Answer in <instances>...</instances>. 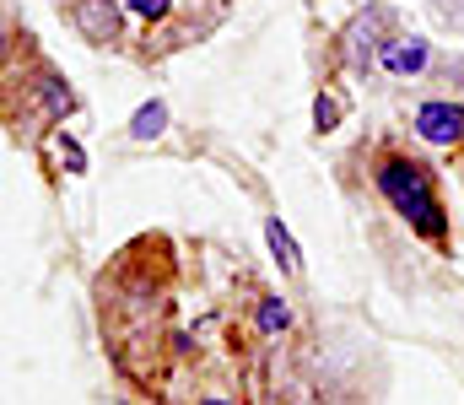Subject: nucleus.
Here are the masks:
<instances>
[{"mask_svg":"<svg viewBox=\"0 0 464 405\" xmlns=\"http://www.w3.org/2000/svg\"><path fill=\"white\" fill-rule=\"evenodd\" d=\"M378 189L389 195V206L427 238H443V206L432 195V178L421 162H405V157H383L378 162Z\"/></svg>","mask_w":464,"mask_h":405,"instance_id":"f257e3e1","label":"nucleus"},{"mask_svg":"<svg viewBox=\"0 0 464 405\" xmlns=\"http://www.w3.org/2000/svg\"><path fill=\"white\" fill-rule=\"evenodd\" d=\"M416 135L432 140V146H454L464 135V109H454V103H421L416 109Z\"/></svg>","mask_w":464,"mask_h":405,"instance_id":"f03ea898","label":"nucleus"},{"mask_svg":"<svg viewBox=\"0 0 464 405\" xmlns=\"http://www.w3.org/2000/svg\"><path fill=\"white\" fill-rule=\"evenodd\" d=\"M76 27L92 43H114L119 38V5L114 0H76Z\"/></svg>","mask_w":464,"mask_h":405,"instance_id":"7ed1b4c3","label":"nucleus"},{"mask_svg":"<svg viewBox=\"0 0 464 405\" xmlns=\"http://www.w3.org/2000/svg\"><path fill=\"white\" fill-rule=\"evenodd\" d=\"M383 65H389L394 76H411V71L427 65V43H421V38H400V43L383 49Z\"/></svg>","mask_w":464,"mask_h":405,"instance_id":"20e7f679","label":"nucleus"},{"mask_svg":"<svg viewBox=\"0 0 464 405\" xmlns=\"http://www.w3.org/2000/svg\"><path fill=\"white\" fill-rule=\"evenodd\" d=\"M265 238H270V249H276V260H281V265H286V270H297V265H303V255H297V244L286 238V227H281L276 217L265 222Z\"/></svg>","mask_w":464,"mask_h":405,"instance_id":"39448f33","label":"nucleus"},{"mask_svg":"<svg viewBox=\"0 0 464 405\" xmlns=\"http://www.w3.org/2000/svg\"><path fill=\"white\" fill-rule=\"evenodd\" d=\"M286 324H292L286 303H281V297H259V330H265V335H281Z\"/></svg>","mask_w":464,"mask_h":405,"instance_id":"423d86ee","label":"nucleus"},{"mask_svg":"<svg viewBox=\"0 0 464 405\" xmlns=\"http://www.w3.org/2000/svg\"><path fill=\"white\" fill-rule=\"evenodd\" d=\"M162 125H168V109H162V103H146V109L135 114V125H130V135H140V140H151V135L162 130Z\"/></svg>","mask_w":464,"mask_h":405,"instance_id":"0eeeda50","label":"nucleus"},{"mask_svg":"<svg viewBox=\"0 0 464 405\" xmlns=\"http://www.w3.org/2000/svg\"><path fill=\"white\" fill-rule=\"evenodd\" d=\"M314 120H319V130H330V125L341 120V103H335V98H319V103H314Z\"/></svg>","mask_w":464,"mask_h":405,"instance_id":"6e6552de","label":"nucleus"},{"mask_svg":"<svg viewBox=\"0 0 464 405\" xmlns=\"http://www.w3.org/2000/svg\"><path fill=\"white\" fill-rule=\"evenodd\" d=\"M211 405H237V400H211Z\"/></svg>","mask_w":464,"mask_h":405,"instance_id":"1a4fd4ad","label":"nucleus"}]
</instances>
